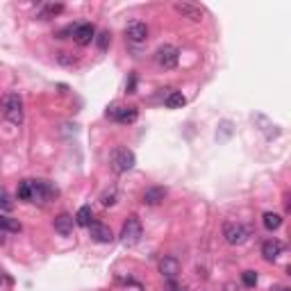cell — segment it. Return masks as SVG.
Segmentation results:
<instances>
[{"label": "cell", "mask_w": 291, "mask_h": 291, "mask_svg": "<svg viewBox=\"0 0 291 291\" xmlns=\"http://www.w3.org/2000/svg\"><path fill=\"white\" fill-rule=\"evenodd\" d=\"M0 109H3V116L7 118L14 125H21L23 123V98L16 91H7V93L0 98Z\"/></svg>", "instance_id": "obj_1"}, {"label": "cell", "mask_w": 291, "mask_h": 291, "mask_svg": "<svg viewBox=\"0 0 291 291\" xmlns=\"http://www.w3.org/2000/svg\"><path fill=\"white\" fill-rule=\"evenodd\" d=\"M112 168L116 173H127L130 168H134L136 164V157L134 153H132L130 148H125V146H116V148L112 150Z\"/></svg>", "instance_id": "obj_2"}, {"label": "cell", "mask_w": 291, "mask_h": 291, "mask_svg": "<svg viewBox=\"0 0 291 291\" xmlns=\"http://www.w3.org/2000/svg\"><path fill=\"white\" fill-rule=\"evenodd\" d=\"M30 189H32L30 203L45 205L50 198H55V196H57V189H55L48 180H30Z\"/></svg>", "instance_id": "obj_3"}, {"label": "cell", "mask_w": 291, "mask_h": 291, "mask_svg": "<svg viewBox=\"0 0 291 291\" xmlns=\"http://www.w3.org/2000/svg\"><path fill=\"white\" fill-rule=\"evenodd\" d=\"M143 236V227H141V221L136 216H130L125 223H123L121 230V241L123 246H136Z\"/></svg>", "instance_id": "obj_4"}, {"label": "cell", "mask_w": 291, "mask_h": 291, "mask_svg": "<svg viewBox=\"0 0 291 291\" xmlns=\"http://www.w3.org/2000/svg\"><path fill=\"white\" fill-rule=\"evenodd\" d=\"M248 234H250L248 227H244L241 223H232V221L223 223V239H225L230 246H241V244H246Z\"/></svg>", "instance_id": "obj_5"}, {"label": "cell", "mask_w": 291, "mask_h": 291, "mask_svg": "<svg viewBox=\"0 0 291 291\" xmlns=\"http://www.w3.org/2000/svg\"><path fill=\"white\" fill-rule=\"evenodd\" d=\"M155 62H157L162 68L171 71V68H175L177 62H180V50L171 43H164L162 48H157V53H155Z\"/></svg>", "instance_id": "obj_6"}, {"label": "cell", "mask_w": 291, "mask_h": 291, "mask_svg": "<svg viewBox=\"0 0 291 291\" xmlns=\"http://www.w3.org/2000/svg\"><path fill=\"white\" fill-rule=\"evenodd\" d=\"M107 118H112V121H116V123H123V125H130V123H134L136 118H139V109L112 105V107L107 109Z\"/></svg>", "instance_id": "obj_7"}, {"label": "cell", "mask_w": 291, "mask_h": 291, "mask_svg": "<svg viewBox=\"0 0 291 291\" xmlns=\"http://www.w3.org/2000/svg\"><path fill=\"white\" fill-rule=\"evenodd\" d=\"M93 39H95V27L91 25V23H80V25H75V30H73V41H75L77 45H89Z\"/></svg>", "instance_id": "obj_8"}, {"label": "cell", "mask_w": 291, "mask_h": 291, "mask_svg": "<svg viewBox=\"0 0 291 291\" xmlns=\"http://www.w3.org/2000/svg\"><path fill=\"white\" fill-rule=\"evenodd\" d=\"M89 232H91V239L98 241V244H112V241H114V232H112V227L103 225V223L91 221Z\"/></svg>", "instance_id": "obj_9"}, {"label": "cell", "mask_w": 291, "mask_h": 291, "mask_svg": "<svg viewBox=\"0 0 291 291\" xmlns=\"http://www.w3.org/2000/svg\"><path fill=\"white\" fill-rule=\"evenodd\" d=\"M125 36L132 41V43H141V41L148 39V25L141 21H132L130 25L125 27Z\"/></svg>", "instance_id": "obj_10"}, {"label": "cell", "mask_w": 291, "mask_h": 291, "mask_svg": "<svg viewBox=\"0 0 291 291\" xmlns=\"http://www.w3.org/2000/svg\"><path fill=\"white\" fill-rule=\"evenodd\" d=\"M159 273H162L166 280H175V275L180 273V262H177L173 255H164L159 259Z\"/></svg>", "instance_id": "obj_11"}, {"label": "cell", "mask_w": 291, "mask_h": 291, "mask_svg": "<svg viewBox=\"0 0 291 291\" xmlns=\"http://www.w3.org/2000/svg\"><path fill=\"white\" fill-rule=\"evenodd\" d=\"M282 253H284V244L280 239H268L262 244V255L266 262H275Z\"/></svg>", "instance_id": "obj_12"}, {"label": "cell", "mask_w": 291, "mask_h": 291, "mask_svg": "<svg viewBox=\"0 0 291 291\" xmlns=\"http://www.w3.org/2000/svg\"><path fill=\"white\" fill-rule=\"evenodd\" d=\"M175 12L182 14L184 18H189V21H193V23L203 21V9L196 7V5H191V3H177L175 5Z\"/></svg>", "instance_id": "obj_13"}, {"label": "cell", "mask_w": 291, "mask_h": 291, "mask_svg": "<svg viewBox=\"0 0 291 291\" xmlns=\"http://www.w3.org/2000/svg\"><path fill=\"white\" fill-rule=\"evenodd\" d=\"M73 227H75V218L71 214H59L55 218V232H59L62 236H68L73 234Z\"/></svg>", "instance_id": "obj_14"}, {"label": "cell", "mask_w": 291, "mask_h": 291, "mask_svg": "<svg viewBox=\"0 0 291 291\" xmlns=\"http://www.w3.org/2000/svg\"><path fill=\"white\" fill-rule=\"evenodd\" d=\"M164 198H166V189H164V186H150V189H146V193H143L146 205H159Z\"/></svg>", "instance_id": "obj_15"}, {"label": "cell", "mask_w": 291, "mask_h": 291, "mask_svg": "<svg viewBox=\"0 0 291 291\" xmlns=\"http://www.w3.org/2000/svg\"><path fill=\"white\" fill-rule=\"evenodd\" d=\"M164 105H166L168 109H180L186 105V98L182 91H171V93H166V98H164Z\"/></svg>", "instance_id": "obj_16"}, {"label": "cell", "mask_w": 291, "mask_h": 291, "mask_svg": "<svg viewBox=\"0 0 291 291\" xmlns=\"http://www.w3.org/2000/svg\"><path fill=\"white\" fill-rule=\"evenodd\" d=\"M0 230L3 232H21L23 225L18 218H12V216H5V214H0Z\"/></svg>", "instance_id": "obj_17"}, {"label": "cell", "mask_w": 291, "mask_h": 291, "mask_svg": "<svg viewBox=\"0 0 291 291\" xmlns=\"http://www.w3.org/2000/svg\"><path fill=\"white\" fill-rule=\"evenodd\" d=\"M73 218H75V223H77V225H84V227H89V225H91V218H93V212H91V207H89V205H82V207L77 209V214H75V216H73Z\"/></svg>", "instance_id": "obj_18"}, {"label": "cell", "mask_w": 291, "mask_h": 291, "mask_svg": "<svg viewBox=\"0 0 291 291\" xmlns=\"http://www.w3.org/2000/svg\"><path fill=\"white\" fill-rule=\"evenodd\" d=\"M262 221H264V227H266V230H271V232L277 230V227L282 225V216H280V214H275V212H266Z\"/></svg>", "instance_id": "obj_19"}, {"label": "cell", "mask_w": 291, "mask_h": 291, "mask_svg": "<svg viewBox=\"0 0 291 291\" xmlns=\"http://www.w3.org/2000/svg\"><path fill=\"white\" fill-rule=\"evenodd\" d=\"M116 198H118L116 186H109V189H105L103 193H100V205H103V207H112V205L116 203Z\"/></svg>", "instance_id": "obj_20"}, {"label": "cell", "mask_w": 291, "mask_h": 291, "mask_svg": "<svg viewBox=\"0 0 291 291\" xmlns=\"http://www.w3.org/2000/svg\"><path fill=\"white\" fill-rule=\"evenodd\" d=\"M18 200H25V203H30L32 198V189H30V180H23L21 184H18V191H16Z\"/></svg>", "instance_id": "obj_21"}, {"label": "cell", "mask_w": 291, "mask_h": 291, "mask_svg": "<svg viewBox=\"0 0 291 291\" xmlns=\"http://www.w3.org/2000/svg\"><path fill=\"white\" fill-rule=\"evenodd\" d=\"M95 43H98V48L105 53V50L109 48V43H112V34H109V30H103V32H100V34L95 36Z\"/></svg>", "instance_id": "obj_22"}, {"label": "cell", "mask_w": 291, "mask_h": 291, "mask_svg": "<svg viewBox=\"0 0 291 291\" xmlns=\"http://www.w3.org/2000/svg\"><path fill=\"white\" fill-rule=\"evenodd\" d=\"M0 209H3V212H12L14 209V203H12V198H9L7 189H0Z\"/></svg>", "instance_id": "obj_23"}, {"label": "cell", "mask_w": 291, "mask_h": 291, "mask_svg": "<svg viewBox=\"0 0 291 291\" xmlns=\"http://www.w3.org/2000/svg\"><path fill=\"white\" fill-rule=\"evenodd\" d=\"M64 9V5H48V7L41 12V18H50V16H57L59 12Z\"/></svg>", "instance_id": "obj_24"}, {"label": "cell", "mask_w": 291, "mask_h": 291, "mask_svg": "<svg viewBox=\"0 0 291 291\" xmlns=\"http://www.w3.org/2000/svg\"><path fill=\"white\" fill-rule=\"evenodd\" d=\"M241 280H244V284H246V286H250V289H253V286L257 284V273H255V271H244Z\"/></svg>", "instance_id": "obj_25"}, {"label": "cell", "mask_w": 291, "mask_h": 291, "mask_svg": "<svg viewBox=\"0 0 291 291\" xmlns=\"http://www.w3.org/2000/svg\"><path fill=\"white\" fill-rule=\"evenodd\" d=\"M57 62L62 64V66H75L77 59L73 57V55H68V53H59V55H57Z\"/></svg>", "instance_id": "obj_26"}, {"label": "cell", "mask_w": 291, "mask_h": 291, "mask_svg": "<svg viewBox=\"0 0 291 291\" xmlns=\"http://www.w3.org/2000/svg\"><path fill=\"white\" fill-rule=\"evenodd\" d=\"M134 86H136V75H130V82H127V93H134Z\"/></svg>", "instance_id": "obj_27"}, {"label": "cell", "mask_w": 291, "mask_h": 291, "mask_svg": "<svg viewBox=\"0 0 291 291\" xmlns=\"http://www.w3.org/2000/svg\"><path fill=\"white\" fill-rule=\"evenodd\" d=\"M223 291H239V286H236V282H225Z\"/></svg>", "instance_id": "obj_28"}, {"label": "cell", "mask_w": 291, "mask_h": 291, "mask_svg": "<svg viewBox=\"0 0 291 291\" xmlns=\"http://www.w3.org/2000/svg\"><path fill=\"white\" fill-rule=\"evenodd\" d=\"M7 280H9V277L5 275V271H3V268H0V282H7Z\"/></svg>", "instance_id": "obj_29"}, {"label": "cell", "mask_w": 291, "mask_h": 291, "mask_svg": "<svg viewBox=\"0 0 291 291\" xmlns=\"http://www.w3.org/2000/svg\"><path fill=\"white\" fill-rule=\"evenodd\" d=\"M282 291H291V289H286V286H284V289H282Z\"/></svg>", "instance_id": "obj_30"}]
</instances>
